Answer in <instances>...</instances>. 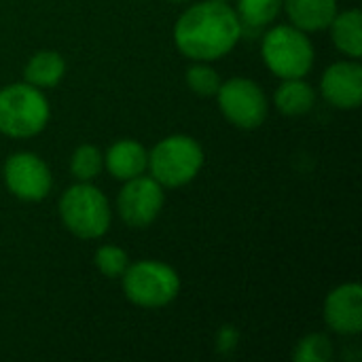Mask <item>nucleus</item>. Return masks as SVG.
Here are the masks:
<instances>
[{
    "label": "nucleus",
    "mask_w": 362,
    "mask_h": 362,
    "mask_svg": "<svg viewBox=\"0 0 362 362\" xmlns=\"http://www.w3.org/2000/svg\"><path fill=\"white\" fill-rule=\"evenodd\" d=\"M223 2H229V0H223Z\"/></svg>",
    "instance_id": "24"
},
{
    "label": "nucleus",
    "mask_w": 362,
    "mask_h": 362,
    "mask_svg": "<svg viewBox=\"0 0 362 362\" xmlns=\"http://www.w3.org/2000/svg\"><path fill=\"white\" fill-rule=\"evenodd\" d=\"M216 98L225 119L240 129H257L267 119V98L250 78L235 76L221 83Z\"/></svg>",
    "instance_id": "7"
},
{
    "label": "nucleus",
    "mask_w": 362,
    "mask_h": 362,
    "mask_svg": "<svg viewBox=\"0 0 362 362\" xmlns=\"http://www.w3.org/2000/svg\"><path fill=\"white\" fill-rule=\"evenodd\" d=\"M325 322L341 335H358L362 331L361 284H341L325 299Z\"/></svg>",
    "instance_id": "11"
},
{
    "label": "nucleus",
    "mask_w": 362,
    "mask_h": 362,
    "mask_svg": "<svg viewBox=\"0 0 362 362\" xmlns=\"http://www.w3.org/2000/svg\"><path fill=\"white\" fill-rule=\"evenodd\" d=\"M235 8L223 0H206L189 6L174 28L178 51L195 62H214L227 55L242 38Z\"/></svg>",
    "instance_id": "1"
},
{
    "label": "nucleus",
    "mask_w": 362,
    "mask_h": 362,
    "mask_svg": "<svg viewBox=\"0 0 362 362\" xmlns=\"http://www.w3.org/2000/svg\"><path fill=\"white\" fill-rule=\"evenodd\" d=\"M170 2H189V0H170Z\"/></svg>",
    "instance_id": "23"
},
{
    "label": "nucleus",
    "mask_w": 362,
    "mask_h": 362,
    "mask_svg": "<svg viewBox=\"0 0 362 362\" xmlns=\"http://www.w3.org/2000/svg\"><path fill=\"white\" fill-rule=\"evenodd\" d=\"M127 265H129V257L119 246L106 244V246H100L95 252V267L106 278H121Z\"/></svg>",
    "instance_id": "21"
},
{
    "label": "nucleus",
    "mask_w": 362,
    "mask_h": 362,
    "mask_svg": "<svg viewBox=\"0 0 362 362\" xmlns=\"http://www.w3.org/2000/svg\"><path fill=\"white\" fill-rule=\"evenodd\" d=\"M265 66L280 78H303L314 66V47L308 34L295 25H276L263 36Z\"/></svg>",
    "instance_id": "5"
},
{
    "label": "nucleus",
    "mask_w": 362,
    "mask_h": 362,
    "mask_svg": "<svg viewBox=\"0 0 362 362\" xmlns=\"http://www.w3.org/2000/svg\"><path fill=\"white\" fill-rule=\"evenodd\" d=\"M59 216L70 233L81 240H98L110 227V206L106 195L91 182H78L64 191Z\"/></svg>",
    "instance_id": "4"
},
{
    "label": "nucleus",
    "mask_w": 362,
    "mask_h": 362,
    "mask_svg": "<svg viewBox=\"0 0 362 362\" xmlns=\"http://www.w3.org/2000/svg\"><path fill=\"white\" fill-rule=\"evenodd\" d=\"M322 98L335 108L352 110L362 102V68L358 62H337L325 70L320 81Z\"/></svg>",
    "instance_id": "10"
},
{
    "label": "nucleus",
    "mask_w": 362,
    "mask_h": 362,
    "mask_svg": "<svg viewBox=\"0 0 362 362\" xmlns=\"http://www.w3.org/2000/svg\"><path fill=\"white\" fill-rule=\"evenodd\" d=\"M104 165L117 180L125 182L129 178L144 174V170L148 165V153L136 140H117L108 148V153L104 157Z\"/></svg>",
    "instance_id": "12"
},
{
    "label": "nucleus",
    "mask_w": 362,
    "mask_h": 362,
    "mask_svg": "<svg viewBox=\"0 0 362 362\" xmlns=\"http://www.w3.org/2000/svg\"><path fill=\"white\" fill-rule=\"evenodd\" d=\"M238 341V333L233 331V327H225L218 335V350L225 352V350H231Z\"/></svg>",
    "instance_id": "22"
},
{
    "label": "nucleus",
    "mask_w": 362,
    "mask_h": 362,
    "mask_svg": "<svg viewBox=\"0 0 362 362\" xmlns=\"http://www.w3.org/2000/svg\"><path fill=\"white\" fill-rule=\"evenodd\" d=\"M123 293L138 308H163L178 297L180 278L161 261H138L123 272Z\"/></svg>",
    "instance_id": "6"
},
{
    "label": "nucleus",
    "mask_w": 362,
    "mask_h": 362,
    "mask_svg": "<svg viewBox=\"0 0 362 362\" xmlns=\"http://www.w3.org/2000/svg\"><path fill=\"white\" fill-rule=\"evenodd\" d=\"M163 208V187L153 176H136L125 180L119 191L117 210L123 223L132 229H144L159 216Z\"/></svg>",
    "instance_id": "8"
},
{
    "label": "nucleus",
    "mask_w": 362,
    "mask_h": 362,
    "mask_svg": "<svg viewBox=\"0 0 362 362\" xmlns=\"http://www.w3.org/2000/svg\"><path fill=\"white\" fill-rule=\"evenodd\" d=\"M297 362H327L333 358V344L327 335L312 333L303 337L293 354Z\"/></svg>",
    "instance_id": "20"
},
{
    "label": "nucleus",
    "mask_w": 362,
    "mask_h": 362,
    "mask_svg": "<svg viewBox=\"0 0 362 362\" xmlns=\"http://www.w3.org/2000/svg\"><path fill=\"white\" fill-rule=\"evenodd\" d=\"M282 0H238V19L242 30H261L267 28L280 13Z\"/></svg>",
    "instance_id": "17"
},
{
    "label": "nucleus",
    "mask_w": 362,
    "mask_h": 362,
    "mask_svg": "<svg viewBox=\"0 0 362 362\" xmlns=\"http://www.w3.org/2000/svg\"><path fill=\"white\" fill-rule=\"evenodd\" d=\"M329 28H331L333 42L341 53H346L350 57H361L362 15L358 8H352V11H346V13H335Z\"/></svg>",
    "instance_id": "15"
},
{
    "label": "nucleus",
    "mask_w": 362,
    "mask_h": 362,
    "mask_svg": "<svg viewBox=\"0 0 362 362\" xmlns=\"http://www.w3.org/2000/svg\"><path fill=\"white\" fill-rule=\"evenodd\" d=\"M25 83L47 89L55 87L66 74V62L57 51H38L25 64Z\"/></svg>",
    "instance_id": "16"
},
{
    "label": "nucleus",
    "mask_w": 362,
    "mask_h": 362,
    "mask_svg": "<svg viewBox=\"0 0 362 362\" xmlns=\"http://www.w3.org/2000/svg\"><path fill=\"white\" fill-rule=\"evenodd\" d=\"M49 117V102L38 87L13 83L0 89V134L8 138H32L47 127Z\"/></svg>",
    "instance_id": "2"
},
{
    "label": "nucleus",
    "mask_w": 362,
    "mask_h": 362,
    "mask_svg": "<svg viewBox=\"0 0 362 362\" xmlns=\"http://www.w3.org/2000/svg\"><path fill=\"white\" fill-rule=\"evenodd\" d=\"M221 76L214 68H210L206 62H197L187 70V85L195 95L202 98H212L216 95L218 87H221Z\"/></svg>",
    "instance_id": "19"
},
{
    "label": "nucleus",
    "mask_w": 362,
    "mask_h": 362,
    "mask_svg": "<svg viewBox=\"0 0 362 362\" xmlns=\"http://www.w3.org/2000/svg\"><path fill=\"white\" fill-rule=\"evenodd\" d=\"M146 168L161 187H185L204 168V148L191 136H168L161 142H157L148 153Z\"/></svg>",
    "instance_id": "3"
},
{
    "label": "nucleus",
    "mask_w": 362,
    "mask_h": 362,
    "mask_svg": "<svg viewBox=\"0 0 362 362\" xmlns=\"http://www.w3.org/2000/svg\"><path fill=\"white\" fill-rule=\"evenodd\" d=\"M288 19L303 32H320L329 28L337 13V0H282Z\"/></svg>",
    "instance_id": "13"
},
{
    "label": "nucleus",
    "mask_w": 362,
    "mask_h": 362,
    "mask_svg": "<svg viewBox=\"0 0 362 362\" xmlns=\"http://www.w3.org/2000/svg\"><path fill=\"white\" fill-rule=\"evenodd\" d=\"M6 189L23 202H40L49 195L53 178L49 165L34 153H15L6 159L4 170Z\"/></svg>",
    "instance_id": "9"
},
{
    "label": "nucleus",
    "mask_w": 362,
    "mask_h": 362,
    "mask_svg": "<svg viewBox=\"0 0 362 362\" xmlns=\"http://www.w3.org/2000/svg\"><path fill=\"white\" fill-rule=\"evenodd\" d=\"M274 100L282 115L301 117L312 110L316 102V91L303 78H282V85L278 87Z\"/></svg>",
    "instance_id": "14"
},
{
    "label": "nucleus",
    "mask_w": 362,
    "mask_h": 362,
    "mask_svg": "<svg viewBox=\"0 0 362 362\" xmlns=\"http://www.w3.org/2000/svg\"><path fill=\"white\" fill-rule=\"evenodd\" d=\"M104 170V155L98 146L81 144L70 159V172L78 182H91Z\"/></svg>",
    "instance_id": "18"
}]
</instances>
